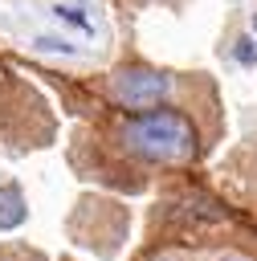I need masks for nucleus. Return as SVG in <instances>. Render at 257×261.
<instances>
[{
  "instance_id": "f257e3e1",
  "label": "nucleus",
  "mask_w": 257,
  "mask_h": 261,
  "mask_svg": "<svg viewBox=\"0 0 257 261\" xmlns=\"http://www.w3.org/2000/svg\"><path fill=\"white\" fill-rule=\"evenodd\" d=\"M118 143L147 163H188L196 155L200 139L184 110L159 106V110H143V114L126 118L118 130Z\"/></svg>"
},
{
  "instance_id": "423d86ee",
  "label": "nucleus",
  "mask_w": 257,
  "mask_h": 261,
  "mask_svg": "<svg viewBox=\"0 0 257 261\" xmlns=\"http://www.w3.org/2000/svg\"><path fill=\"white\" fill-rule=\"evenodd\" d=\"M233 57H237L245 69H253V65H257V41H253V37H237V41H233Z\"/></svg>"
},
{
  "instance_id": "39448f33",
  "label": "nucleus",
  "mask_w": 257,
  "mask_h": 261,
  "mask_svg": "<svg viewBox=\"0 0 257 261\" xmlns=\"http://www.w3.org/2000/svg\"><path fill=\"white\" fill-rule=\"evenodd\" d=\"M33 49H41V53H65V57H78V53H82L69 37H49V33L33 37Z\"/></svg>"
},
{
  "instance_id": "0eeeda50",
  "label": "nucleus",
  "mask_w": 257,
  "mask_h": 261,
  "mask_svg": "<svg viewBox=\"0 0 257 261\" xmlns=\"http://www.w3.org/2000/svg\"><path fill=\"white\" fill-rule=\"evenodd\" d=\"M249 29H253V37H257V12H253V16H249Z\"/></svg>"
},
{
  "instance_id": "f03ea898",
  "label": "nucleus",
  "mask_w": 257,
  "mask_h": 261,
  "mask_svg": "<svg viewBox=\"0 0 257 261\" xmlns=\"http://www.w3.org/2000/svg\"><path fill=\"white\" fill-rule=\"evenodd\" d=\"M171 73L151 69V65H122L110 77V98L126 110H155L167 94H171Z\"/></svg>"
},
{
  "instance_id": "20e7f679",
  "label": "nucleus",
  "mask_w": 257,
  "mask_h": 261,
  "mask_svg": "<svg viewBox=\"0 0 257 261\" xmlns=\"http://www.w3.org/2000/svg\"><path fill=\"white\" fill-rule=\"evenodd\" d=\"M53 16L65 20V24H73V29H82L86 37L94 33V16H90V8L78 4V0H57V4H53Z\"/></svg>"
},
{
  "instance_id": "7ed1b4c3",
  "label": "nucleus",
  "mask_w": 257,
  "mask_h": 261,
  "mask_svg": "<svg viewBox=\"0 0 257 261\" xmlns=\"http://www.w3.org/2000/svg\"><path fill=\"white\" fill-rule=\"evenodd\" d=\"M24 216H29L24 192H20L16 184H0V232H8V228H16V224H24Z\"/></svg>"
},
{
  "instance_id": "6e6552de",
  "label": "nucleus",
  "mask_w": 257,
  "mask_h": 261,
  "mask_svg": "<svg viewBox=\"0 0 257 261\" xmlns=\"http://www.w3.org/2000/svg\"><path fill=\"white\" fill-rule=\"evenodd\" d=\"M216 261H245V257H233V253H224V257H216Z\"/></svg>"
}]
</instances>
